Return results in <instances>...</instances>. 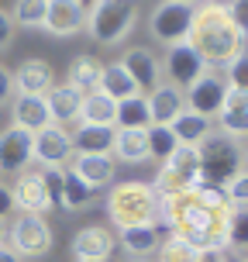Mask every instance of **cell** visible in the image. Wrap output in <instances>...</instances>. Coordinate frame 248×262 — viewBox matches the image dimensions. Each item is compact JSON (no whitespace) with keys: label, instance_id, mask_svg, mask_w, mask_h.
Instances as JSON below:
<instances>
[{"label":"cell","instance_id":"cb8c5ba5","mask_svg":"<svg viewBox=\"0 0 248 262\" xmlns=\"http://www.w3.org/2000/svg\"><path fill=\"white\" fill-rule=\"evenodd\" d=\"M97 90L104 93V97H110L114 104L128 100V97H138L134 79L128 76V69H124L121 62H107L104 69H100V86H97Z\"/></svg>","mask_w":248,"mask_h":262},{"label":"cell","instance_id":"8d00e7d4","mask_svg":"<svg viewBox=\"0 0 248 262\" xmlns=\"http://www.w3.org/2000/svg\"><path fill=\"white\" fill-rule=\"evenodd\" d=\"M224 11L241 38H248V0H224Z\"/></svg>","mask_w":248,"mask_h":262},{"label":"cell","instance_id":"f35d334b","mask_svg":"<svg viewBox=\"0 0 248 262\" xmlns=\"http://www.w3.org/2000/svg\"><path fill=\"white\" fill-rule=\"evenodd\" d=\"M45 176V186H49V200H52V207L62 204V169H41Z\"/></svg>","mask_w":248,"mask_h":262},{"label":"cell","instance_id":"603a6c76","mask_svg":"<svg viewBox=\"0 0 248 262\" xmlns=\"http://www.w3.org/2000/svg\"><path fill=\"white\" fill-rule=\"evenodd\" d=\"M45 100H49V111H52V121H55V124L79 121V111H83V93L73 90L69 83H62V86H52V90L45 93Z\"/></svg>","mask_w":248,"mask_h":262},{"label":"cell","instance_id":"8fae6325","mask_svg":"<svg viewBox=\"0 0 248 262\" xmlns=\"http://www.w3.org/2000/svg\"><path fill=\"white\" fill-rule=\"evenodd\" d=\"M224 97H228V79H221L217 73H204L193 86L186 90V107L200 114V118H217L224 111Z\"/></svg>","mask_w":248,"mask_h":262},{"label":"cell","instance_id":"484cf974","mask_svg":"<svg viewBox=\"0 0 248 262\" xmlns=\"http://www.w3.org/2000/svg\"><path fill=\"white\" fill-rule=\"evenodd\" d=\"M162 245V238H159V224H142V228H124L121 231V249L128 252V255H152L159 252Z\"/></svg>","mask_w":248,"mask_h":262},{"label":"cell","instance_id":"d4e9b609","mask_svg":"<svg viewBox=\"0 0 248 262\" xmlns=\"http://www.w3.org/2000/svg\"><path fill=\"white\" fill-rule=\"evenodd\" d=\"M100 69H104V66L97 62L93 55H76V59L69 62V76H65V83L86 97V93H93L97 86H100Z\"/></svg>","mask_w":248,"mask_h":262},{"label":"cell","instance_id":"bcb514c9","mask_svg":"<svg viewBox=\"0 0 248 262\" xmlns=\"http://www.w3.org/2000/svg\"><path fill=\"white\" fill-rule=\"evenodd\" d=\"M224 262H248L245 255H238V252H224Z\"/></svg>","mask_w":248,"mask_h":262},{"label":"cell","instance_id":"9a60e30c","mask_svg":"<svg viewBox=\"0 0 248 262\" xmlns=\"http://www.w3.org/2000/svg\"><path fill=\"white\" fill-rule=\"evenodd\" d=\"M69 249H73L76 262H107L110 252H114V235L107 228H100V224H86V228L76 231Z\"/></svg>","mask_w":248,"mask_h":262},{"label":"cell","instance_id":"6da1fadb","mask_svg":"<svg viewBox=\"0 0 248 262\" xmlns=\"http://www.w3.org/2000/svg\"><path fill=\"white\" fill-rule=\"evenodd\" d=\"M235 204L221 186L196 183L179 193L159 196V217L169 235L190 242L196 252H228V224Z\"/></svg>","mask_w":248,"mask_h":262},{"label":"cell","instance_id":"3957f363","mask_svg":"<svg viewBox=\"0 0 248 262\" xmlns=\"http://www.w3.org/2000/svg\"><path fill=\"white\" fill-rule=\"evenodd\" d=\"M107 217L114 228H142L159 224V193L148 183H118L107 193Z\"/></svg>","mask_w":248,"mask_h":262},{"label":"cell","instance_id":"83f0119b","mask_svg":"<svg viewBox=\"0 0 248 262\" xmlns=\"http://www.w3.org/2000/svg\"><path fill=\"white\" fill-rule=\"evenodd\" d=\"M169 128H172V135L179 138V145H200L210 135V118H200V114H193V111L186 107Z\"/></svg>","mask_w":248,"mask_h":262},{"label":"cell","instance_id":"4316f807","mask_svg":"<svg viewBox=\"0 0 248 262\" xmlns=\"http://www.w3.org/2000/svg\"><path fill=\"white\" fill-rule=\"evenodd\" d=\"M79 121L83 124H104V128H114V121H118V104L104 97L100 90H93L83 97V111H79Z\"/></svg>","mask_w":248,"mask_h":262},{"label":"cell","instance_id":"f6af8a7d","mask_svg":"<svg viewBox=\"0 0 248 262\" xmlns=\"http://www.w3.org/2000/svg\"><path fill=\"white\" fill-rule=\"evenodd\" d=\"M200 262H224V252H204Z\"/></svg>","mask_w":248,"mask_h":262},{"label":"cell","instance_id":"60d3db41","mask_svg":"<svg viewBox=\"0 0 248 262\" xmlns=\"http://www.w3.org/2000/svg\"><path fill=\"white\" fill-rule=\"evenodd\" d=\"M224 111H248V90H231V86H228Z\"/></svg>","mask_w":248,"mask_h":262},{"label":"cell","instance_id":"4dcf8cb0","mask_svg":"<svg viewBox=\"0 0 248 262\" xmlns=\"http://www.w3.org/2000/svg\"><path fill=\"white\" fill-rule=\"evenodd\" d=\"M45 14H49V0H14V25L21 28H45Z\"/></svg>","mask_w":248,"mask_h":262},{"label":"cell","instance_id":"f1b7e54d","mask_svg":"<svg viewBox=\"0 0 248 262\" xmlns=\"http://www.w3.org/2000/svg\"><path fill=\"white\" fill-rule=\"evenodd\" d=\"M118 128H152V114H148V100H145L142 93L138 97H128V100H121L118 104V121H114Z\"/></svg>","mask_w":248,"mask_h":262},{"label":"cell","instance_id":"4fadbf2b","mask_svg":"<svg viewBox=\"0 0 248 262\" xmlns=\"http://www.w3.org/2000/svg\"><path fill=\"white\" fill-rule=\"evenodd\" d=\"M121 66L128 69V76L134 79V86H138V93H152L162 83V62L155 59V52L152 49H142V45H134V49H128V52L121 55Z\"/></svg>","mask_w":248,"mask_h":262},{"label":"cell","instance_id":"b9f144b4","mask_svg":"<svg viewBox=\"0 0 248 262\" xmlns=\"http://www.w3.org/2000/svg\"><path fill=\"white\" fill-rule=\"evenodd\" d=\"M11 38H14V17L0 7V52L11 45Z\"/></svg>","mask_w":248,"mask_h":262},{"label":"cell","instance_id":"f907efd6","mask_svg":"<svg viewBox=\"0 0 248 262\" xmlns=\"http://www.w3.org/2000/svg\"><path fill=\"white\" fill-rule=\"evenodd\" d=\"M134 262H145V259H134Z\"/></svg>","mask_w":248,"mask_h":262},{"label":"cell","instance_id":"277c9868","mask_svg":"<svg viewBox=\"0 0 248 262\" xmlns=\"http://www.w3.org/2000/svg\"><path fill=\"white\" fill-rule=\"evenodd\" d=\"M196 156H200V183L221 186V190L241 172V159H245L238 142L231 135H224V131L221 135L210 131L207 138L196 145Z\"/></svg>","mask_w":248,"mask_h":262},{"label":"cell","instance_id":"7402d4cb","mask_svg":"<svg viewBox=\"0 0 248 262\" xmlns=\"http://www.w3.org/2000/svg\"><path fill=\"white\" fill-rule=\"evenodd\" d=\"M114 156L121 162H145L152 159L148 152V128H118L114 131Z\"/></svg>","mask_w":248,"mask_h":262},{"label":"cell","instance_id":"5bb4252c","mask_svg":"<svg viewBox=\"0 0 248 262\" xmlns=\"http://www.w3.org/2000/svg\"><path fill=\"white\" fill-rule=\"evenodd\" d=\"M14 193V207L17 214H45V210L52 207V200H49V186H45V176L41 172H21L17 176V183L11 186Z\"/></svg>","mask_w":248,"mask_h":262},{"label":"cell","instance_id":"52a82bcc","mask_svg":"<svg viewBox=\"0 0 248 262\" xmlns=\"http://www.w3.org/2000/svg\"><path fill=\"white\" fill-rule=\"evenodd\" d=\"M200 183V156H196V145H179L155 176V193H179L190 186Z\"/></svg>","mask_w":248,"mask_h":262},{"label":"cell","instance_id":"ffe728a7","mask_svg":"<svg viewBox=\"0 0 248 262\" xmlns=\"http://www.w3.org/2000/svg\"><path fill=\"white\" fill-rule=\"evenodd\" d=\"M69 135H73L76 156H110L114 152V128L76 121V131H69Z\"/></svg>","mask_w":248,"mask_h":262},{"label":"cell","instance_id":"9c48e42d","mask_svg":"<svg viewBox=\"0 0 248 262\" xmlns=\"http://www.w3.org/2000/svg\"><path fill=\"white\" fill-rule=\"evenodd\" d=\"M76 156L73 135L62 124H49L31 135V162H38L41 169H65Z\"/></svg>","mask_w":248,"mask_h":262},{"label":"cell","instance_id":"ba28073f","mask_svg":"<svg viewBox=\"0 0 248 262\" xmlns=\"http://www.w3.org/2000/svg\"><path fill=\"white\" fill-rule=\"evenodd\" d=\"M196 7L186 0H159L152 11V35L166 45H179L190 41V28H193Z\"/></svg>","mask_w":248,"mask_h":262},{"label":"cell","instance_id":"74e56055","mask_svg":"<svg viewBox=\"0 0 248 262\" xmlns=\"http://www.w3.org/2000/svg\"><path fill=\"white\" fill-rule=\"evenodd\" d=\"M224 193H228V200L235 207H248V172H238L235 180L224 186Z\"/></svg>","mask_w":248,"mask_h":262},{"label":"cell","instance_id":"30bf717a","mask_svg":"<svg viewBox=\"0 0 248 262\" xmlns=\"http://www.w3.org/2000/svg\"><path fill=\"white\" fill-rule=\"evenodd\" d=\"M166 83H172L176 90H190L196 79L207 73V62H204V55L196 52L190 41H179V45H169V52H166Z\"/></svg>","mask_w":248,"mask_h":262},{"label":"cell","instance_id":"d6986e66","mask_svg":"<svg viewBox=\"0 0 248 262\" xmlns=\"http://www.w3.org/2000/svg\"><path fill=\"white\" fill-rule=\"evenodd\" d=\"M148 100V114H152V124H172L186 111V97L183 90H176L172 83H159L155 90L145 97Z\"/></svg>","mask_w":248,"mask_h":262},{"label":"cell","instance_id":"8992f818","mask_svg":"<svg viewBox=\"0 0 248 262\" xmlns=\"http://www.w3.org/2000/svg\"><path fill=\"white\" fill-rule=\"evenodd\" d=\"M7 245L21 259H41L52 252V228L45 214H17L7 224Z\"/></svg>","mask_w":248,"mask_h":262},{"label":"cell","instance_id":"7bdbcfd3","mask_svg":"<svg viewBox=\"0 0 248 262\" xmlns=\"http://www.w3.org/2000/svg\"><path fill=\"white\" fill-rule=\"evenodd\" d=\"M11 210H14V193H11V186L0 183V221H7Z\"/></svg>","mask_w":248,"mask_h":262},{"label":"cell","instance_id":"d590c367","mask_svg":"<svg viewBox=\"0 0 248 262\" xmlns=\"http://www.w3.org/2000/svg\"><path fill=\"white\" fill-rule=\"evenodd\" d=\"M217 118H221L224 135H231V138H238V135H248V111H221Z\"/></svg>","mask_w":248,"mask_h":262},{"label":"cell","instance_id":"c3c4849f","mask_svg":"<svg viewBox=\"0 0 248 262\" xmlns=\"http://www.w3.org/2000/svg\"><path fill=\"white\" fill-rule=\"evenodd\" d=\"M186 4H193V7H196V4H207V0H186Z\"/></svg>","mask_w":248,"mask_h":262},{"label":"cell","instance_id":"7c38bea8","mask_svg":"<svg viewBox=\"0 0 248 262\" xmlns=\"http://www.w3.org/2000/svg\"><path fill=\"white\" fill-rule=\"evenodd\" d=\"M86 28V4L83 0H49L45 31L52 38H69Z\"/></svg>","mask_w":248,"mask_h":262},{"label":"cell","instance_id":"836d02e7","mask_svg":"<svg viewBox=\"0 0 248 262\" xmlns=\"http://www.w3.org/2000/svg\"><path fill=\"white\" fill-rule=\"evenodd\" d=\"M228 249H248V207H235L228 224Z\"/></svg>","mask_w":248,"mask_h":262},{"label":"cell","instance_id":"e0dca14e","mask_svg":"<svg viewBox=\"0 0 248 262\" xmlns=\"http://www.w3.org/2000/svg\"><path fill=\"white\" fill-rule=\"evenodd\" d=\"M55 86V69L45 59H25L14 69V90L25 97H45Z\"/></svg>","mask_w":248,"mask_h":262},{"label":"cell","instance_id":"7a4b0ae2","mask_svg":"<svg viewBox=\"0 0 248 262\" xmlns=\"http://www.w3.org/2000/svg\"><path fill=\"white\" fill-rule=\"evenodd\" d=\"M241 41L245 38L235 31V25H231V17H228L221 0H207V4L196 7L193 28H190V45L204 55L207 66L231 62L241 52Z\"/></svg>","mask_w":248,"mask_h":262},{"label":"cell","instance_id":"ab89813d","mask_svg":"<svg viewBox=\"0 0 248 262\" xmlns=\"http://www.w3.org/2000/svg\"><path fill=\"white\" fill-rule=\"evenodd\" d=\"M14 97H17V90H14V73L7 66H0V107L11 104Z\"/></svg>","mask_w":248,"mask_h":262},{"label":"cell","instance_id":"2e32d148","mask_svg":"<svg viewBox=\"0 0 248 262\" xmlns=\"http://www.w3.org/2000/svg\"><path fill=\"white\" fill-rule=\"evenodd\" d=\"M31 166V135L25 128L0 131V172H21Z\"/></svg>","mask_w":248,"mask_h":262},{"label":"cell","instance_id":"44dd1931","mask_svg":"<svg viewBox=\"0 0 248 262\" xmlns=\"http://www.w3.org/2000/svg\"><path fill=\"white\" fill-rule=\"evenodd\" d=\"M69 169L76 172L86 186L100 190V186H107L114 180V159L110 156H73Z\"/></svg>","mask_w":248,"mask_h":262},{"label":"cell","instance_id":"7dc6e473","mask_svg":"<svg viewBox=\"0 0 248 262\" xmlns=\"http://www.w3.org/2000/svg\"><path fill=\"white\" fill-rule=\"evenodd\" d=\"M4 245H7V224L0 221V249H4Z\"/></svg>","mask_w":248,"mask_h":262},{"label":"cell","instance_id":"5b68a950","mask_svg":"<svg viewBox=\"0 0 248 262\" xmlns=\"http://www.w3.org/2000/svg\"><path fill=\"white\" fill-rule=\"evenodd\" d=\"M138 17V0H97L86 11V31L100 45H118L131 35Z\"/></svg>","mask_w":248,"mask_h":262},{"label":"cell","instance_id":"1f68e13d","mask_svg":"<svg viewBox=\"0 0 248 262\" xmlns=\"http://www.w3.org/2000/svg\"><path fill=\"white\" fill-rule=\"evenodd\" d=\"M176 148H179V138L172 135L169 124H152V128H148V152H152V159L166 162Z\"/></svg>","mask_w":248,"mask_h":262},{"label":"cell","instance_id":"e575fe53","mask_svg":"<svg viewBox=\"0 0 248 262\" xmlns=\"http://www.w3.org/2000/svg\"><path fill=\"white\" fill-rule=\"evenodd\" d=\"M228 86L231 90H248V52H241L228 62Z\"/></svg>","mask_w":248,"mask_h":262},{"label":"cell","instance_id":"ac0fdd59","mask_svg":"<svg viewBox=\"0 0 248 262\" xmlns=\"http://www.w3.org/2000/svg\"><path fill=\"white\" fill-rule=\"evenodd\" d=\"M11 118H14V128H25L28 135L55 124L52 111H49V100L45 97H25V93H17L11 100Z\"/></svg>","mask_w":248,"mask_h":262},{"label":"cell","instance_id":"f546056e","mask_svg":"<svg viewBox=\"0 0 248 262\" xmlns=\"http://www.w3.org/2000/svg\"><path fill=\"white\" fill-rule=\"evenodd\" d=\"M90 196H93V186H86L76 172L65 166V169H62V204H59V207H65V210H83L86 204H90Z\"/></svg>","mask_w":248,"mask_h":262},{"label":"cell","instance_id":"d6a6232c","mask_svg":"<svg viewBox=\"0 0 248 262\" xmlns=\"http://www.w3.org/2000/svg\"><path fill=\"white\" fill-rule=\"evenodd\" d=\"M200 255L204 252H196L190 242H183V238H176V235H169L159 245V262H200Z\"/></svg>","mask_w":248,"mask_h":262},{"label":"cell","instance_id":"ee69618b","mask_svg":"<svg viewBox=\"0 0 248 262\" xmlns=\"http://www.w3.org/2000/svg\"><path fill=\"white\" fill-rule=\"evenodd\" d=\"M0 262H21V255H17L11 245H4V249H0Z\"/></svg>","mask_w":248,"mask_h":262},{"label":"cell","instance_id":"681fc988","mask_svg":"<svg viewBox=\"0 0 248 262\" xmlns=\"http://www.w3.org/2000/svg\"><path fill=\"white\" fill-rule=\"evenodd\" d=\"M83 4H86V7H93V4H97V0H83Z\"/></svg>","mask_w":248,"mask_h":262}]
</instances>
